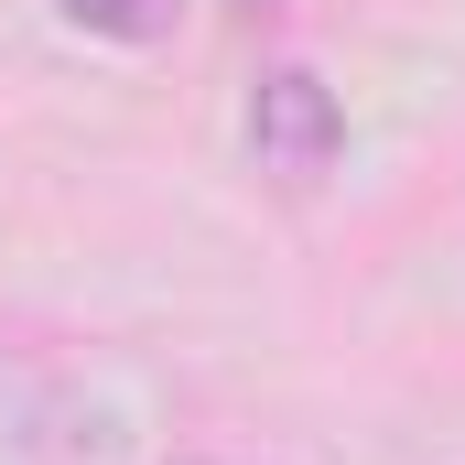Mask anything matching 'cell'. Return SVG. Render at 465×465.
<instances>
[{"mask_svg":"<svg viewBox=\"0 0 465 465\" xmlns=\"http://www.w3.org/2000/svg\"><path fill=\"white\" fill-rule=\"evenodd\" d=\"M54 11H65L76 33H98V44H163L184 0H54Z\"/></svg>","mask_w":465,"mask_h":465,"instance_id":"2","label":"cell"},{"mask_svg":"<svg viewBox=\"0 0 465 465\" xmlns=\"http://www.w3.org/2000/svg\"><path fill=\"white\" fill-rule=\"evenodd\" d=\"M238 11H271V0H238Z\"/></svg>","mask_w":465,"mask_h":465,"instance_id":"3","label":"cell"},{"mask_svg":"<svg viewBox=\"0 0 465 465\" xmlns=\"http://www.w3.org/2000/svg\"><path fill=\"white\" fill-rule=\"evenodd\" d=\"M249 152H260L271 184H325L336 152H347V109H336V87L303 76V65H271L260 98H249Z\"/></svg>","mask_w":465,"mask_h":465,"instance_id":"1","label":"cell"}]
</instances>
